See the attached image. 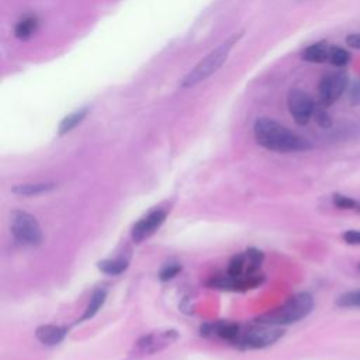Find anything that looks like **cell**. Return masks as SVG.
<instances>
[{
  "instance_id": "1",
  "label": "cell",
  "mask_w": 360,
  "mask_h": 360,
  "mask_svg": "<svg viewBox=\"0 0 360 360\" xmlns=\"http://www.w3.org/2000/svg\"><path fill=\"white\" fill-rule=\"evenodd\" d=\"M253 134L260 146L274 152H301L312 148L308 139L267 117H260L255 121Z\"/></svg>"
},
{
  "instance_id": "2",
  "label": "cell",
  "mask_w": 360,
  "mask_h": 360,
  "mask_svg": "<svg viewBox=\"0 0 360 360\" xmlns=\"http://www.w3.org/2000/svg\"><path fill=\"white\" fill-rule=\"evenodd\" d=\"M243 32H235L228 39H225L222 44H219L215 49H212L204 59H201L183 79L180 83L181 89H188L200 82L205 80L211 75H214L228 59V55L231 49L238 44V41L242 38Z\"/></svg>"
},
{
  "instance_id": "3",
  "label": "cell",
  "mask_w": 360,
  "mask_h": 360,
  "mask_svg": "<svg viewBox=\"0 0 360 360\" xmlns=\"http://www.w3.org/2000/svg\"><path fill=\"white\" fill-rule=\"evenodd\" d=\"M312 309H314L312 295L308 292H300L291 297L278 308L257 316L256 322L259 325H270V326L290 325L308 316Z\"/></svg>"
},
{
  "instance_id": "4",
  "label": "cell",
  "mask_w": 360,
  "mask_h": 360,
  "mask_svg": "<svg viewBox=\"0 0 360 360\" xmlns=\"http://www.w3.org/2000/svg\"><path fill=\"white\" fill-rule=\"evenodd\" d=\"M11 233L17 242L28 246H37L42 242V232L35 217L25 211H13L10 215Z\"/></svg>"
},
{
  "instance_id": "5",
  "label": "cell",
  "mask_w": 360,
  "mask_h": 360,
  "mask_svg": "<svg viewBox=\"0 0 360 360\" xmlns=\"http://www.w3.org/2000/svg\"><path fill=\"white\" fill-rule=\"evenodd\" d=\"M349 89V76L343 70L325 73L318 83V101L321 107H329Z\"/></svg>"
},
{
  "instance_id": "6",
  "label": "cell",
  "mask_w": 360,
  "mask_h": 360,
  "mask_svg": "<svg viewBox=\"0 0 360 360\" xmlns=\"http://www.w3.org/2000/svg\"><path fill=\"white\" fill-rule=\"evenodd\" d=\"M283 335L284 330L278 326L262 325L259 328H252L246 332H240L233 343L242 349H263L276 343Z\"/></svg>"
},
{
  "instance_id": "7",
  "label": "cell",
  "mask_w": 360,
  "mask_h": 360,
  "mask_svg": "<svg viewBox=\"0 0 360 360\" xmlns=\"http://www.w3.org/2000/svg\"><path fill=\"white\" fill-rule=\"evenodd\" d=\"M287 107L294 121L298 125H305L314 117L316 104L307 91L292 89L287 96Z\"/></svg>"
},
{
  "instance_id": "8",
  "label": "cell",
  "mask_w": 360,
  "mask_h": 360,
  "mask_svg": "<svg viewBox=\"0 0 360 360\" xmlns=\"http://www.w3.org/2000/svg\"><path fill=\"white\" fill-rule=\"evenodd\" d=\"M264 277L263 274L259 273H252V274H242V276H229L222 274V276H215L208 281V285L212 288H219V290H229V291H246L249 288L259 287L263 283Z\"/></svg>"
},
{
  "instance_id": "9",
  "label": "cell",
  "mask_w": 360,
  "mask_h": 360,
  "mask_svg": "<svg viewBox=\"0 0 360 360\" xmlns=\"http://www.w3.org/2000/svg\"><path fill=\"white\" fill-rule=\"evenodd\" d=\"M165 219H166V212L162 210H155L149 212L146 217H143L134 225L132 239L136 243H139L143 239L149 238L150 235L155 233V231H158V228L165 222Z\"/></svg>"
},
{
  "instance_id": "10",
  "label": "cell",
  "mask_w": 360,
  "mask_h": 360,
  "mask_svg": "<svg viewBox=\"0 0 360 360\" xmlns=\"http://www.w3.org/2000/svg\"><path fill=\"white\" fill-rule=\"evenodd\" d=\"M217 335L225 340L235 342L240 333V328L235 322L219 321L215 323H205L201 326V335Z\"/></svg>"
},
{
  "instance_id": "11",
  "label": "cell",
  "mask_w": 360,
  "mask_h": 360,
  "mask_svg": "<svg viewBox=\"0 0 360 360\" xmlns=\"http://www.w3.org/2000/svg\"><path fill=\"white\" fill-rule=\"evenodd\" d=\"M329 51H330V45L326 41H318V42L308 45L302 51L301 58L307 62L323 63V62L329 60Z\"/></svg>"
},
{
  "instance_id": "12",
  "label": "cell",
  "mask_w": 360,
  "mask_h": 360,
  "mask_svg": "<svg viewBox=\"0 0 360 360\" xmlns=\"http://www.w3.org/2000/svg\"><path fill=\"white\" fill-rule=\"evenodd\" d=\"M65 329L56 325H41L35 330V338L48 346L58 345L65 338Z\"/></svg>"
},
{
  "instance_id": "13",
  "label": "cell",
  "mask_w": 360,
  "mask_h": 360,
  "mask_svg": "<svg viewBox=\"0 0 360 360\" xmlns=\"http://www.w3.org/2000/svg\"><path fill=\"white\" fill-rule=\"evenodd\" d=\"M89 112V108L87 107H83L80 110H76L73 112H70L69 115H66L60 124H59V128H58V134L59 135H65L68 132H70L73 128H76L87 115Z\"/></svg>"
},
{
  "instance_id": "14",
  "label": "cell",
  "mask_w": 360,
  "mask_h": 360,
  "mask_svg": "<svg viewBox=\"0 0 360 360\" xmlns=\"http://www.w3.org/2000/svg\"><path fill=\"white\" fill-rule=\"evenodd\" d=\"M55 188V183H24L13 187V193L18 195H38Z\"/></svg>"
},
{
  "instance_id": "15",
  "label": "cell",
  "mask_w": 360,
  "mask_h": 360,
  "mask_svg": "<svg viewBox=\"0 0 360 360\" xmlns=\"http://www.w3.org/2000/svg\"><path fill=\"white\" fill-rule=\"evenodd\" d=\"M38 28V21L35 17L32 15H28V17H24L22 20H20L15 27H14V35L18 38V39H30L35 31Z\"/></svg>"
},
{
  "instance_id": "16",
  "label": "cell",
  "mask_w": 360,
  "mask_h": 360,
  "mask_svg": "<svg viewBox=\"0 0 360 360\" xmlns=\"http://www.w3.org/2000/svg\"><path fill=\"white\" fill-rule=\"evenodd\" d=\"M97 267H98L100 271H103L104 274L117 276V274H121L122 271L127 270L128 262L124 260V259H105V260L98 262Z\"/></svg>"
},
{
  "instance_id": "17",
  "label": "cell",
  "mask_w": 360,
  "mask_h": 360,
  "mask_svg": "<svg viewBox=\"0 0 360 360\" xmlns=\"http://www.w3.org/2000/svg\"><path fill=\"white\" fill-rule=\"evenodd\" d=\"M105 301V291L104 290H96L90 298V302L83 314V316L80 318V321H86L90 319L96 315V312L100 309V307L104 304Z\"/></svg>"
},
{
  "instance_id": "18",
  "label": "cell",
  "mask_w": 360,
  "mask_h": 360,
  "mask_svg": "<svg viewBox=\"0 0 360 360\" xmlns=\"http://www.w3.org/2000/svg\"><path fill=\"white\" fill-rule=\"evenodd\" d=\"M350 60V53L342 48V46H336V45H330V51H329V62L336 66V68H345Z\"/></svg>"
},
{
  "instance_id": "19",
  "label": "cell",
  "mask_w": 360,
  "mask_h": 360,
  "mask_svg": "<svg viewBox=\"0 0 360 360\" xmlns=\"http://www.w3.org/2000/svg\"><path fill=\"white\" fill-rule=\"evenodd\" d=\"M333 205L339 210H349V211H356L360 212V201L354 200L349 195L345 194H333L332 197Z\"/></svg>"
},
{
  "instance_id": "20",
  "label": "cell",
  "mask_w": 360,
  "mask_h": 360,
  "mask_svg": "<svg viewBox=\"0 0 360 360\" xmlns=\"http://www.w3.org/2000/svg\"><path fill=\"white\" fill-rule=\"evenodd\" d=\"M336 305L342 308H360V288L339 295L336 298Z\"/></svg>"
},
{
  "instance_id": "21",
  "label": "cell",
  "mask_w": 360,
  "mask_h": 360,
  "mask_svg": "<svg viewBox=\"0 0 360 360\" xmlns=\"http://www.w3.org/2000/svg\"><path fill=\"white\" fill-rule=\"evenodd\" d=\"M226 273L229 276H242V274H248L246 273V253H239L235 255L228 266Z\"/></svg>"
},
{
  "instance_id": "22",
  "label": "cell",
  "mask_w": 360,
  "mask_h": 360,
  "mask_svg": "<svg viewBox=\"0 0 360 360\" xmlns=\"http://www.w3.org/2000/svg\"><path fill=\"white\" fill-rule=\"evenodd\" d=\"M314 118H315V121L318 122V125L319 127H322V128H330L332 127V118H330V115L326 112V110H325V107H316L315 108V112H314Z\"/></svg>"
},
{
  "instance_id": "23",
  "label": "cell",
  "mask_w": 360,
  "mask_h": 360,
  "mask_svg": "<svg viewBox=\"0 0 360 360\" xmlns=\"http://www.w3.org/2000/svg\"><path fill=\"white\" fill-rule=\"evenodd\" d=\"M181 270V266L179 263H167L162 267L160 273H159V278L162 281H167L170 278H173L174 276H177V273Z\"/></svg>"
},
{
  "instance_id": "24",
  "label": "cell",
  "mask_w": 360,
  "mask_h": 360,
  "mask_svg": "<svg viewBox=\"0 0 360 360\" xmlns=\"http://www.w3.org/2000/svg\"><path fill=\"white\" fill-rule=\"evenodd\" d=\"M349 100L353 105L360 104V79H356L349 87Z\"/></svg>"
},
{
  "instance_id": "25",
  "label": "cell",
  "mask_w": 360,
  "mask_h": 360,
  "mask_svg": "<svg viewBox=\"0 0 360 360\" xmlns=\"http://www.w3.org/2000/svg\"><path fill=\"white\" fill-rule=\"evenodd\" d=\"M343 240L347 245H360V231L357 229H349L342 235Z\"/></svg>"
},
{
  "instance_id": "26",
  "label": "cell",
  "mask_w": 360,
  "mask_h": 360,
  "mask_svg": "<svg viewBox=\"0 0 360 360\" xmlns=\"http://www.w3.org/2000/svg\"><path fill=\"white\" fill-rule=\"evenodd\" d=\"M346 44H347L350 48L360 49V32L349 34V35L346 37Z\"/></svg>"
},
{
  "instance_id": "27",
  "label": "cell",
  "mask_w": 360,
  "mask_h": 360,
  "mask_svg": "<svg viewBox=\"0 0 360 360\" xmlns=\"http://www.w3.org/2000/svg\"><path fill=\"white\" fill-rule=\"evenodd\" d=\"M357 267H359V270H360V263H359V264H357Z\"/></svg>"
}]
</instances>
